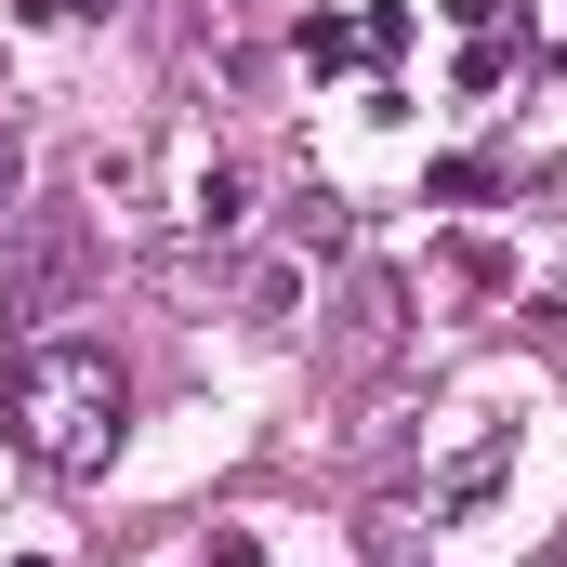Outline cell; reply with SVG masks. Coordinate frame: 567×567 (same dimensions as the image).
Returning a JSON list of instances; mask_svg holds the SVG:
<instances>
[{
    "instance_id": "3",
    "label": "cell",
    "mask_w": 567,
    "mask_h": 567,
    "mask_svg": "<svg viewBox=\"0 0 567 567\" xmlns=\"http://www.w3.org/2000/svg\"><path fill=\"white\" fill-rule=\"evenodd\" d=\"M185 225H198V238H238V225H251V158L212 145V158L185 172Z\"/></svg>"
},
{
    "instance_id": "8",
    "label": "cell",
    "mask_w": 567,
    "mask_h": 567,
    "mask_svg": "<svg viewBox=\"0 0 567 567\" xmlns=\"http://www.w3.org/2000/svg\"><path fill=\"white\" fill-rule=\"evenodd\" d=\"M423 198H449V212H462V198H502V172H488V158H435Z\"/></svg>"
},
{
    "instance_id": "4",
    "label": "cell",
    "mask_w": 567,
    "mask_h": 567,
    "mask_svg": "<svg viewBox=\"0 0 567 567\" xmlns=\"http://www.w3.org/2000/svg\"><path fill=\"white\" fill-rule=\"evenodd\" d=\"M383 343H396V278H383V265H370V278L343 290V357H357V370H370V357H383Z\"/></svg>"
},
{
    "instance_id": "5",
    "label": "cell",
    "mask_w": 567,
    "mask_h": 567,
    "mask_svg": "<svg viewBox=\"0 0 567 567\" xmlns=\"http://www.w3.org/2000/svg\"><path fill=\"white\" fill-rule=\"evenodd\" d=\"M502 462H515V449H502V435H475V449H462V462L435 475V515H475V502L502 488Z\"/></svg>"
},
{
    "instance_id": "12",
    "label": "cell",
    "mask_w": 567,
    "mask_h": 567,
    "mask_svg": "<svg viewBox=\"0 0 567 567\" xmlns=\"http://www.w3.org/2000/svg\"><path fill=\"white\" fill-rule=\"evenodd\" d=\"M13 185H27V158H13V133H0V212H13Z\"/></svg>"
},
{
    "instance_id": "9",
    "label": "cell",
    "mask_w": 567,
    "mask_h": 567,
    "mask_svg": "<svg viewBox=\"0 0 567 567\" xmlns=\"http://www.w3.org/2000/svg\"><path fill=\"white\" fill-rule=\"evenodd\" d=\"M435 13H449L462 40H488V27H502V0H435Z\"/></svg>"
},
{
    "instance_id": "13",
    "label": "cell",
    "mask_w": 567,
    "mask_h": 567,
    "mask_svg": "<svg viewBox=\"0 0 567 567\" xmlns=\"http://www.w3.org/2000/svg\"><path fill=\"white\" fill-rule=\"evenodd\" d=\"M53 13H106V0H53Z\"/></svg>"
},
{
    "instance_id": "11",
    "label": "cell",
    "mask_w": 567,
    "mask_h": 567,
    "mask_svg": "<svg viewBox=\"0 0 567 567\" xmlns=\"http://www.w3.org/2000/svg\"><path fill=\"white\" fill-rule=\"evenodd\" d=\"M528 13H542V53L567 66V0H528Z\"/></svg>"
},
{
    "instance_id": "10",
    "label": "cell",
    "mask_w": 567,
    "mask_h": 567,
    "mask_svg": "<svg viewBox=\"0 0 567 567\" xmlns=\"http://www.w3.org/2000/svg\"><path fill=\"white\" fill-rule=\"evenodd\" d=\"M212 567H265V542L251 528H212Z\"/></svg>"
},
{
    "instance_id": "1",
    "label": "cell",
    "mask_w": 567,
    "mask_h": 567,
    "mask_svg": "<svg viewBox=\"0 0 567 567\" xmlns=\"http://www.w3.org/2000/svg\"><path fill=\"white\" fill-rule=\"evenodd\" d=\"M120 410H133V383H120V357L80 343V330H40V343L13 357V396H0V423H13V449H27L40 475H106V462H120Z\"/></svg>"
},
{
    "instance_id": "7",
    "label": "cell",
    "mask_w": 567,
    "mask_h": 567,
    "mask_svg": "<svg viewBox=\"0 0 567 567\" xmlns=\"http://www.w3.org/2000/svg\"><path fill=\"white\" fill-rule=\"evenodd\" d=\"M357 53H370V27H357V13H303V66H317V80H330V66H357Z\"/></svg>"
},
{
    "instance_id": "15",
    "label": "cell",
    "mask_w": 567,
    "mask_h": 567,
    "mask_svg": "<svg viewBox=\"0 0 567 567\" xmlns=\"http://www.w3.org/2000/svg\"><path fill=\"white\" fill-rule=\"evenodd\" d=\"M198 13H225V0H198Z\"/></svg>"
},
{
    "instance_id": "14",
    "label": "cell",
    "mask_w": 567,
    "mask_h": 567,
    "mask_svg": "<svg viewBox=\"0 0 567 567\" xmlns=\"http://www.w3.org/2000/svg\"><path fill=\"white\" fill-rule=\"evenodd\" d=\"M13 567H53V555H13Z\"/></svg>"
},
{
    "instance_id": "6",
    "label": "cell",
    "mask_w": 567,
    "mask_h": 567,
    "mask_svg": "<svg viewBox=\"0 0 567 567\" xmlns=\"http://www.w3.org/2000/svg\"><path fill=\"white\" fill-rule=\"evenodd\" d=\"M290 238H303V251H357V212H343L330 185H303V198H290Z\"/></svg>"
},
{
    "instance_id": "2",
    "label": "cell",
    "mask_w": 567,
    "mask_h": 567,
    "mask_svg": "<svg viewBox=\"0 0 567 567\" xmlns=\"http://www.w3.org/2000/svg\"><path fill=\"white\" fill-rule=\"evenodd\" d=\"M106 278V238H93V212H13V251H0V317L40 343L53 317H80Z\"/></svg>"
}]
</instances>
